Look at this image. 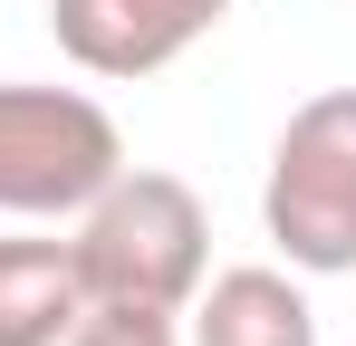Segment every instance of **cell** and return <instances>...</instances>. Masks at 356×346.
<instances>
[{
  "label": "cell",
  "mask_w": 356,
  "mask_h": 346,
  "mask_svg": "<svg viewBox=\"0 0 356 346\" xmlns=\"http://www.w3.org/2000/svg\"><path fill=\"white\" fill-rule=\"evenodd\" d=\"M77 270L87 298H125V308H193V288L212 279V212L183 173L125 164L87 212H77Z\"/></svg>",
  "instance_id": "6da1fadb"
},
{
  "label": "cell",
  "mask_w": 356,
  "mask_h": 346,
  "mask_svg": "<svg viewBox=\"0 0 356 346\" xmlns=\"http://www.w3.org/2000/svg\"><path fill=\"white\" fill-rule=\"evenodd\" d=\"M125 173V135L87 87L0 77V222H77Z\"/></svg>",
  "instance_id": "7a4b0ae2"
},
{
  "label": "cell",
  "mask_w": 356,
  "mask_h": 346,
  "mask_svg": "<svg viewBox=\"0 0 356 346\" xmlns=\"http://www.w3.org/2000/svg\"><path fill=\"white\" fill-rule=\"evenodd\" d=\"M260 222L298 279H347L356 270V87H327L280 125Z\"/></svg>",
  "instance_id": "3957f363"
},
{
  "label": "cell",
  "mask_w": 356,
  "mask_h": 346,
  "mask_svg": "<svg viewBox=\"0 0 356 346\" xmlns=\"http://www.w3.org/2000/svg\"><path fill=\"white\" fill-rule=\"evenodd\" d=\"M232 19V0H49V39L87 77H154L193 39H212Z\"/></svg>",
  "instance_id": "277c9868"
},
{
  "label": "cell",
  "mask_w": 356,
  "mask_h": 346,
  "mask_svg": "<svg viewBox=\"0 0 356 346\" xmlns=\"http://www.w3.org/2000/svg\"><path fill=\"white\" fill-rule=\"evenodd\" d=\"M87 318V270L58 231H10L0 240V346H67Z\"/></svg>",
  "instance_id": "5b68a950"
},
{
  "label": "cell",
  "mask_w": 356,
  "mask_h": 346,
  "mask_svg": "<svg viewBox=\"0 0 356 346\" xmlns=\"http://www.w3.org/2000/svg\"><path fill=\"white\" fill-rule=\"evenodd\" d=\"M193 346H318V308L289 270H212L193 288Z\"/></svg>",
  "instance_id": "8992f818"
},
{
  "label": "cell",
  "mask_w": 356,
  "mask_h": 346,
  "mask_svg": "<svg viewBox=\"0 0 356 346\" xmlns=\"http://www.w3.org/2000/svg\"><path fill=\"white\" fill-rule=\"evenodd\" d=\"M67 346H183L174 308H125V298H87V318L67 327Z\"/></svg>",
  "instance_id": "52a82bcc"
}]
</instances>
